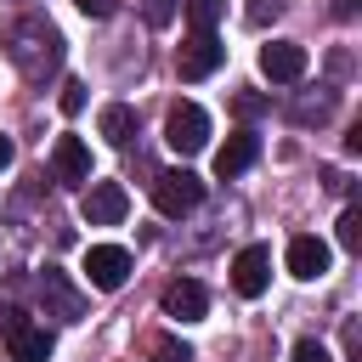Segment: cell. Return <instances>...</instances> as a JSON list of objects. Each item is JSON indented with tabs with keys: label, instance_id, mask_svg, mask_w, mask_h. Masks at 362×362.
I'll return each instance as SVG.
<instances>
[{
	"label": "cell",
	"instance_id": "6da1fadb",
	"mask_svg": "<svg viewBox=\"0 0 362 362\" xmlns=\"http://www.w3.org/2000/svg\"><path fill=\"white\" fill-rule=\"evenodd\" d=\"M62 40H57V28L45 23V17H23L17 28H11V62L28 74V79H45L51 68H57V51Z\"/></svg>",
	"mask_w": 362,
	"mask_h": 362
},
{
	"label": "cell",
	"instance_id": "7a4b0ae2",
	"mask_svg": "<svg viewBox=\"0 0 362 362\" xmlns=\"http://www.w3.org/2000/svg\"><path fill=\"white\" fill-rule=\"evenodd\" d=\"M164 141H170L181 158L204 153V147H209V113H204L198 102H175L170 119H164Z\"/></svg>",
	"mask_w": 362,
	"mask_h": 362
},
{
	"label": "cell",
	"instance_id": "3957f363",
	"mask_svg": "<svg viewBox=\"0 0 362 362\" xmlns=\"http://www.w3.org/2000/svg\"><path fill=\"white\" fill-rule=\"evenodd\" d=\"M204 204V181L192 175V170H164V175H153V209L158 215H187V209H198Z\"/></svg>",
	"mask_w": 362,
	"mask_h": 362
},
{
	"label": "cell",
	"instance_id": "277c9868",
	"mask_svg": "<svg viewBox=\"0 0 362 362\" xmlns=\"http://www.w3.org/2000/svg\"><path fill=\"white\" fill-rule=\"evenodd\" d=\"M124 277H130V249H119V243H90L85 249V283L90 288L113 294V288H124Z\"/></svg>",
	"mask_w": 362,
	"mask_h": 362
},
{
	"label": "cell",
	"instance_id": "5b68a950",
	"mask_svg": "<svg viewBox=\"0 0 362 362\" xmlns=\"http://www.w3.org/2000/svg\"><path fill=\"white\" fill-rule=\"evenodd\" d=\"M221 62H226V45H221V40L209 34V28H198V34H192V40L181 45V57H175V74H181V79L192 85V79H209V74H215Z\"/></svg>",
	"mask_w": 362,
	"mask_h": 362
},
{
	"label": "cell",
	"instance_id": "8992f818",
	"mask_svg": "<svg viewBox=\"0 0 362 362\" xmlns=\"http://www.w3.org/2000/svg\"><path fill=\"white\" fill-rule=\"evenodd\" d=\"M124 209H130V192L119 181H90L85 198H79V215L90 226H113V221H124Z\"/></svg>",
	"mask_w": 362,
	"mask_h": 362
},
{
	"label": "cell",
	"instance_id": "52a82bcc",
	"mask_svg": "<svg viewBox=\"0 0 362 362\" xmlns=\"http://www.w3.org/2000/svg\"><path fill=\"white\" fill-rule=\"evenodd\" d=\"M266 283H272V249H266V243L238 249V260H232V288H238L243 300H260Z\"/></svg>",
	"mask_w": 362,
	"mask_h": 362
},
{
	"label": "cell",
	"instance_id": "ba28073f",
	"mask_svg": "<svg viewBox=\"0 0 362 362\" xmlns=\"http://www.w3.org/2000/svg\"><path fill=\"white\" fill-rule=\"evenodd\" d=\"M158 305H164V317H175V322H198V317L209 311V294H204V283H192V277H175V283H164Z\"/></svg>",
	"mask_w": 362,
	"mask_h": 362
},
{
	"label": "cell",
	"instance_id": "9c48e42d",
	"mask_svg": "<svg viewBox=\"0 0 362 362\" xmlns=\"http://www.w3.org/2000/svg\"><path fill=\"white\" fill-rule=\"evenodd\" d=\"M260 74L277 79V85H294V79L305 74V45H294V40H272V45H260Z\"/></svg>",
	"mask_w": 362,
	"mask_h": 362
},
{
	"label": "cell",
	"instance_id": "30bf717a",
	"mask_svg": "<svg viewBox=\"0 0 362 362\" xmlns=\"http://www.w3.org/2000/svg\"><path fill=\"white\" fill-rule=\"evenodd\" d=\"M288 277H300V283H317L322 272H328V243L322 238H311V232H300V238H288Z\"/></svg>",
	"mask_w": 362,
	"mask_h": 362
},
{
	"label": "cell",
	"instance_id": "8fae6325",
	"mask_svg": "<svg viewBox=\"0 0 362 362\" xmlns=\"http://www.w3.org/2000/svg\"><path fill=\"white\" fill-rule=\"evenodd\" d=\"M6 339H11V362H51V334L28 328L23 311H6Z\"/></svg>",
	"mask_w": 362,
	"mask_h": 362
},
{
	"label": "cell",
	"instance_id": "7c38bea8",
	"mask_svg": "<svg viewBox=\"0 0 362 362\" xmlns=\"http://www.w3.org/2000/svg\"><path fill=\"white\" fill-rule=\"evenodd\" d=\"M255 158H260V136H255V130H238V136H226V141L215 147V175H221V181H226V175H243Z\"/></svg>",
	"mask_w": 362,
	"mask_h": 362
},
{
	"label": "cell",
	"instance_id": "4fadbf2b",
	"mask_svg": "<svg viewBox=\"0 0 362 362\" xmlns=\"http://www.w3.org/2000/svg\"><path fill=\"white\" fill-rule=\"evenodd\" d=\"M51 170L62 175V181H90V147L79 141V136H57V147H51Z\"/></svg>",
	"mask_w": 362,
	"mask_h": 362
},
{
	"label": "cell",
	"instance_id": "5bb4252c",
	"mask_svg": "<svg viewBox=\"0 0 362 362\" xmlns=\"http://www.w3.org/2000/svg\"><path fill=\"white\" fill-rule=\"evenodd\" d=\"M102 136H107L113 147H130V141H136V113H130L124 102L102 107Z\"/></svg>",
	"mask_w": 362,
	"mask_h": 362
},
{
	"label": "cell",
	"instance_id": "9a60e30c",
	"mask_svg": "<svg viewBox=\"0 0 362 362\" xmlns=\"http://www.w3.org/2000/svg\"><path fill=\"white\" fill-rule=\"evenodd\" d=\"M45 294L57 300V311H62L68 322H79V294H74V288L62 283V272H45Z\"/></svg>",
	"mask_w": 362,
	"mask_h": 362
},
{
	"label": "cell",
	"instance_id": "2e32d148",
	"mask_svg": "<svg viewBox=\"0 0 362 362\" xmlns=\"http://www.w3.org/2000/svg\"><path fill=\"white\" fill-rule=\"evenodd\" d=\"M221 11H226V0H187V23L192 28H215Z\"/></svg>",
	"mask_w": 362,
	"mask_h": 362
},
{
	"label": "cell",
	"instance_id": "e0dca14e",
	"mask_svg": "<svg viewBox=\"0 0 362 362\" xmlns=\"http://www.w3.org/2000/svg\"><path fill=\"white\" fill-rule=\"evenodd\" d=\"M339 249H351V255L362 249V209H356V204L339 215Z\"/></svg>",
	"mask_w": 362,
	"mask_h": 362
},
{
	"label": "cell",
	"instance_id": "ac0fdd59",
	"mask_svg": "<svg viewBox=\"0 0 362 362\" xmlns=\"http://www.w3.org/2000/svg\"><path fill=\"white\" fill-rule=\"evenodd\" d=\"M175 11H181V0H141V17H147L153 28H170Z\"/></svg>",
	"mask_w": 362,
	"mask_h": 362
},
{
	"label": "cell",
	"instance_id": "d6986e66",
	"mask_svg": "<svg viewBox=\"0 0 362 362\" xmlns=\"http://www.w3.org/2000/svg\"><path fill=\"white\" fill-rule=\"evenodd\" d=\"M153 356H158V362H192V345H181V339L158 334V339H153Z\"/></svg>",
	"mask_w": 362,
	"mask_h": 362
},
{
	"label": "cell",
	"instance_id": "ffe728a7",
	"mask_svg": "<svg viewBox=\"0 0 362 362\" xmlns=\"http://www.w3.org/2000/svg\"><path fill=\"white\" fill-rule=\"evenodd\" d=\"M57 102H62V113H68V119H74V113H85V85H79V79H68Z\"/></svg>",
	"mask_w": 362,
	"mask_h": 362
},
{
	"label": "cell",
	"instance_id": "44dd1931",
	"mask_svg": "<svg viewBox=\"0 0 362 362\" xmlns=\"http://www.w3.org/2000/svg\"><path fill=\"white\" fill-rule=\"evenodd\" d=\"M277 6H283V0H249V11H243V17H249V23L260 28L266 17H277Z\"/></svg>",
	"mask_w": 362,
	"mask_h": 362
},
{
	"label": "cell",
	"instance_id": "7402d4cb",
	"mask_svg": "<svg viewBox=\"0 0 362 362\" xmlns=\"http://www.w3.org/2000/svg\"><path fill=\"white\" fill-rule=\"evenodd\" d=\"M294 362H328V351H322L317 339H300V345H294Z\"/></svg>",
	"mask_w": 362,
	"mask_h": 362
},
{
	"label": "cell",
	"instance_id": "603a6c76",
	"mask_svg": "<svg viewBox=\"0 0 362 362\" xmlns=\"http://www.w3.org/2000/svg\"><path fill=\"white\" fill-rule=\"evenodd\" d=\"M232 107H238V113H243V119H255V113H260V107H266V102H260V96H249V90H243V96H238V102H232Z\"/></svg>",
	"mask_w": 362,
	"mask_h": 362
},
{
	"label": "cell",
	"instance_id": "cb8c5ba5",
	"mask_svg": "<svg viewBox=\"0 0 362 362\" xmlns=\"http://www.w3.org/2000/svg\"><path fill=\"white\" fill-rule=\"evenodd\" d=\"M74 6H79L85 17H107V11H113V0H74Z\"/></svg>",
	"mask_w": 362,
	"mask_h": 362
},
{
	"label": "cell",
	"instance_id": "d4e9b609",
	"mask_svg": "<svg viewBox=\"0 0 362 362\" xmlns=\"http://www.w3.org/2000/svg\"><path fill=\"white\" fill-rule=\"evenodd\" d=\"M11 158H17V147H11V136H0V170H6Z\"/></svg>",
	"mask_w": 362,
	"mask_h": 362
}]
</instances>
